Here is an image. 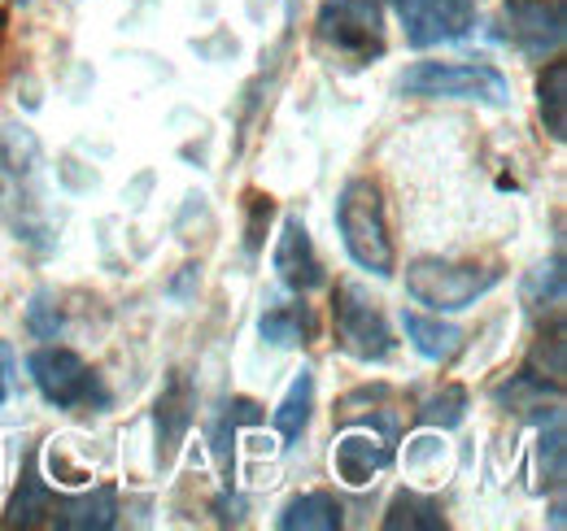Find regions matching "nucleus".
Masks as SVG:
<instances>
[{"mask_svg": "<svg viewBox=\"0 0 567 531\" xmlns=\"http://www.w3.org/2000/svg\"><path fill=\"white\" fill-rule=\"evenodd\" d=\"M27 371L40 388V397L58 409H79V405H105L101 379L87 371V362L71 348H35L27 357Z\"/></svg>", "mask_w": 567, "mask_h": 531, "instance_id": "obj_6", "label": "nucleus"}, {"mask_svg": "<svg viewBox=\"0 0 567 531\" xmlns=\"http://www.w3.org/2000/svg\"><path fill=\"white\" fill-rule=\"evenodd\" d=\"M337 231H341V244L354 258V266H362L375 279L393 274L398 258H393V236H389V218H384V197L371 179H350L341 188Z\"/></svg>", "mask_w": 567, "mask_h": 531, "instance_id": "obj_1", "label": "nucleus"}, {"mask_svg": "<svg viewBox=\"0 0 567 531\" xmlns=\"http://www.w3.org/2000/svg\"><path fill=\"white\" fill-rule=\"evenodd\" d=\"M53 501H58V497L49 492V483H44L35 470H27L18 497L9 501V519H4V528H40V523L53 514Z\"/></svg>", "mask_w": 567, "mask_h": 531, "instance_id": "obj_19", "label": "nucleus"}, {"mask_svg": "<svg viewBox=\"0 0 567 531\" xmlns=\"http://www.w3.org/2000/svg\"><path fill=\"white\" fill-rule=\"evenodd\" d=\"M384 531H445V514L424 492H398L384 514Z\"/></svg>", "mask_w": 567, "mask_h": 531, "instance_id": "obj_17", "label": "nucleus"}, {"mask_svg": "<svg viewBox=\"0 0 567 531\" xmlns=\"http://www.w3.org/2000/svg\"><path fill=\"white\" fill-rule=\"evenodd\" d=\"M9 397V379H4V348H0V400Z\"/></svg>", "mask_w": 567, "mask_h": 531, "instance_id": "obj_25", "label": "nucleus"}, {"mask_svg": "<svg viewBox=\"0 0 567 531\" xmlns=\"http://www.w3.org/2000/svg\"><path fill=\"white\" fill-rule=\"evenodd\" d=\"M49 519L62 531H110L118 523V497H114V488H96L83 497H58Z\"/></svg>", "mask_w": 567, "mask_h": 531, "instance_id": "obj_12", "label": "nucleus"}, {"mask_svg": "<svg viewBox=\"0 0 567 531\" xmlns=\"http://www.w3.org/2000/svg\"><path fill=\"white\" fill-rule=\"evenodd\" d=\"M537 110L550 139H567V62H550L537 79Z\"/></svg>", "mask_w": 567, "mask_h": 531, "instance_id": "obj_16", "label": "nucleus"}, {"mask_svg": "<svg viewBox=\"0 0 567 531\" xmlns=\"http://www.w3.org/2000/svg\"><path fill=\"white\" fill-rule=\"evenodd\" d=\"M27 327H31V335H40V340H53V335L62 332V310L53 305L49 292H35V301L27 310Z\"/></svg>", "mask_w": 567, "mask_h": 531, "instance_id": "obj_23", "label": "nucleus"}, {"mask_svg": "<svg viewBox=\"0 0 567 531\" xmlns=\"http://www.w3.org/2000/svg\"><path fill=\"white\" fill-rule=\"evenodd\" d=\"M463 414H467V393H463L458 384H445L441 393H432V397L420 405V418H424L427 427H441V431L458 427Z\"/></svg>", "mask_w": 567, "mask_h": 531, "instance_id": "obj_21", "label": "nucleus"}, {"mask_svg": "<svg viewBox=\"0 0 567 531\" xmlns=\"http://www.w3.org/2000/svg\"><path fill=\"white\" fill-rule=\"evenodd\" d=\"M276 274H280L284 288H292V292H315L319 283H323V262H319V253H315V240H310V231H306V222L301 218H288L280 231V244H276Z\"/></svg>", "mask_w": 567, "mask_h": 531, "instance_id": "obj_10", "label": "nucleus"}, {"mask_svg": "<svg viewBox=\"0 0 567 531\" xmlns=\"http://www.w3.org/2000/svg\"><path fill=\"white\" fill-rule=\"evenodd\" d=\"M319 44L346 66H371L384 58V9L380 0H323Z\"/></svg>", "mask_w": 567, "mask_h": 531, "instance_id": "obj_3", "label": "nucleus"}, {"mask_svg": "<svg viewBox=\"0 0 567 531\" xmlns=\"http://www.w3.org/2000/svg\"><path fill=\"white\" fill-rule=\"evenodd\" d=\"M537 466H542V479L550 488L564 483V423L555 418L550 431H542V445H537Z\"/></svg>", "mask_w": 567, "mask_h": 531, "instance_id": "obj_22", "label": "nucleus"}, {"mask_svg": "<svg viewBox=\"0 0 567 531\" xmlns=\"http://www.w3.org/2000/svg\"><path fill=\"white\" fill-rule=\"evenodd\" d=\"M332 327H337V348L358 362H389L398 340L389 332V319L380 301L367 296V288L341 283L332 296Z\"/></svg>", "mask_w": 567, "mask_h": 531, "instance_id": "obj_5", "label": "nucleus"}, {"mask_svg": "<svg viewBox=\"0 0 567 531\" xmlns=\"http://www.w3.org/2000/svg\"><path fill=\"white\" fill-rule=\"evenodd\" d=\"M402 327H406V340L415 344V353L427 357V362H450V357L463 348V327L441 323V314L406 310V314H402Z\"/></svg>", "mask_w": 567, "mask_h": 531, "instance_id": "obj_13", "label": "nucleus"}, {"mask_svg": "<svg viewBox=\"0 0 567 531\" xmlns=\"http://www.w3.org/2000/svg\"><path fill=\"white\" fill-rule=\"evenodd\" d=\"M271 197H254V218H249V249L262 244V218H271Z\"/></svg>", "mask_w": 567, "mask_h": 531, "instance_id": "obj_24", "label": "nucleus"}, {"mask_svg": "<svg viewBox=\"0 0 567 531\" xmlns=\"http://www.w3.org/2000/svg\"><path fill=\"white\" fill-rule=\"evenodd\" d=\"M22 4H27V0H22Z\"/></svg>", "mask_w": 567, "mask_h": 531, "instance_id": "obj_26", "label": "nucleus"}, {"mask_svg": "<svg viewBox=\"0 0 567 531\" xmlns=\"http://www.w3.org/2000/svg\"><path fill=\"white\" fill-rule=\"evenodd\" d=\"M193 405L197 393L188 384L184 371H171V379L162 384V397H157V462L171 466L175 449L184 445L188 427H193Z\"/></svg>", "mask_w": 567, "mask_h": 531, "instance_id": "obj_11", "label": "nucleus"}, {"mask_svg": "<svg viewBox=\"0 0 567 531\" xmlns=\"http://www.w3.org/2000/svg\"><path fill=\"white\" fill-rule=\"evenodd\" d=\"M567 35V4L564 0H511L506 9V40L533 58L546 62L564 49Z\"/></svg>", "mask_w": 567, "mask_h": 531, "instance_id": "obj_7", "label": "nucleus"}, {"mask_svg": "<svg viewBox=\"0 0 567 531\" xmlns=\"http://www.w3.org/2000/svg\"><path fill=\"white\" fill-rule=\"evenodd\" d=\"M389 462H393V440L389 436H375L371 423L341 431L337 445H332V470L350 488H367Z\"/></svg>", "mask_w": 567, "mask_h": 531, "instance_id": "obj_9", "label": "nucleus"}, {"mask_svg": "<svg viewBox=\"0 0 567 531\" xmlns=\"http://www.w3.org/2000/svg\"><path fill=\"white\" fill-rule=\"evenodd\" d=\"M524 379H533L542 393H546V388H550L555 397L564 393V332H559V327L533 344L528 366H524Z\"/></svg>", "mask_w": 567, "mask_h": 531, "instance_id": "obj_18", "label": "nucleus"}, {"mask_svg": "<svg viewBox=\"0 0 567 531\" xmlns=\"http://www.w3.org/2000/svg\"><path fill=\"white\" fill-rule=\"evenodd\" d=\"M398 18L411 49H432V44L463 40L476 27V4L472 0H398Z\"/></svg>", "mask_w": 567, "mask_h": 531, "instance_id": "obj_8", "label": "nucleus"}, {"mask_svg": "<svg viewBox=\"0 0 567 531\" xmlns=\"http://www.w3.org/2000/svg\"><path fill=\"white\" fill-rule=\"evenodd\" d=\"M341 523V506L328 492H301L280 514V531H337Z\"/></svg>", "mask_w": 567, "mask_h": 531, "instance_id": "obj_14", "label": "nucleus"}, {"mask_svg": "<svg viewBox=\"0 0 567 531\" xmlns=\"http://www.w3.org/2000/svg\"><path fill=\"white\" fill-rule=\"evenodd\" d=\"M402 92L420 101H485L506 105L511 83L489 62H415L402 74Z\"/></svg>", "mask_w": 567, "mask_h": 531, "instance_id": "obj_4", "label": "nucleus"}, {"mask_svg": "<svg viewBox=\"0 0 567 531\" xmlns=\"http://www.w3.org/2000/svg\"><path fill=\"white\" fill-rule=\"evenodd\" d=\"M258 332L267 344H280V348H297V344H310L315 340V319L306 305H271L262 319H258Z\"/></svg>", "mask_w": 567, "mask_h": 531, "instance_id": "obj_15", "label": "nucleus"}, {"mask_svg": "<svg viewBox=\"0 0 567 531\" xmlns=\"http://www.w3.org/2000/svg\"><path fill=\"white\" fill-rule=\"evenodd\" d=\"M310 409H315V375L301 371V375L288 384L280 409H276V427H280L284 440H297V436L310 427Z\"/></svg>", "mask_w": 567, "mask_h": 531, "instance_id": "obj_20", "label": "nucleus"}, {"mask_svg": "<svg viewBox=\"0 0 567 531\" xmlns=\"http://www.w3.org/2000/svg\"><path fill=\"white\" fill-rule=\"evenodd\" d=\"M502 283L497 266L472 262H441V258H420L406 266V292L427 305L432 314H458L472 310L481 296H489Z\"/></svg>", "mask_w": 567, "mask_h": 531, "instance_id": "obj_2", "label": "nucleus"}]
</instances>
